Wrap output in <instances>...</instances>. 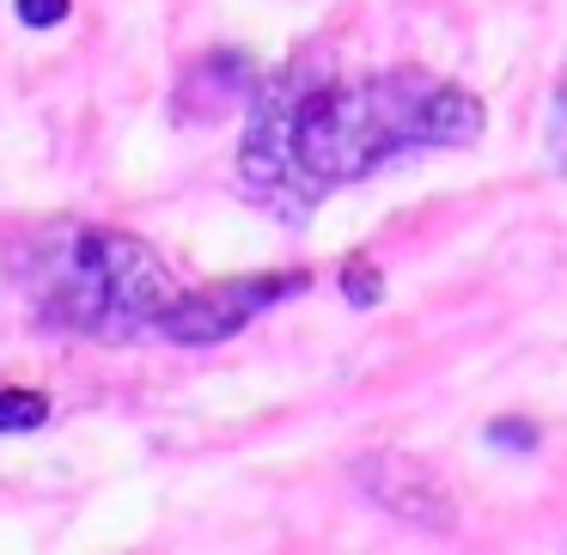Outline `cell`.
Here are the masks:
<instances>
[{
    "label": "cell",
    "mask_w": 567,
    "mask_h": 555,
    "mask_svg": "<svg viewBox=\"0 0 567 555\" xmlns=\"http://www.w3.org/2000/svg\"><path fill=\"white\" fill-rule=\"evenodd\" d=\"M482 123L476 92L421 68L348 80L323 62H293L250 92L238 177L262 208L299 226L330 189L360 184L415 147H470L482 141Z\"/></svg>",
    "instance_id": "cell-1"
},
{
    "label": "cell",
    "mask_w": 567,
    "mask_h": 555,
    "mask_svg": "<svg viewBox=\"0 0 567 555\" xmlns=\"http://www.w3.org/2000/svg\"><path fill=\"white\" fill-rule=\"evenodd\" d=\"M13 269L43 323L104 336V342H128V336L153 330L159 311L177 299L172 269L141 238L111 233V226H74L43 245H25Z\"/></svg>",
    "instance_id": "cell-2"
},
{
    "label": "cell",
    "mask_w": 567,
    "mask_h": 555,
    "mask_svg": "<svg viewBox=\"0 0 567 555\" xmlns=\"http://www.w3.org/2000/svg\"><path fill=\"white\" fill-rule=\"evenodd\" d=\"M50 421V397L43 391H0V433H31Z\"/></svg>",
    "instance_id": "cell-5"
},
{
    "label": "cell",
    "mask_w": 567,
    "mask_h": 555,
    "mask_svg": "<svg viewBox=\"0 0 567 555\" xmlns=\"http://www.w3.org/2000/svg\"><path fill=\"white\" fill-rule=\"evenodd\" d=\"M311 275L306 269H287V275H238V281H220V287H202V294H177L172 306L159 311L153 330L165 342H184V348H208V342H226L238 336L257 311L281 306V299L306 294Z\"/></svg>",
    "instance_id": "cell-3"
},
{
    "label": "cell",
    "mask_w": 567,
    "mask_h": 555,
    "mask_svg": "<svg viewBox=\"0 0 567 555\" xmlns=\"http://www.w3.org/2000/svg\"><path fill=\"white\" fill-rule=\"evenodd\" d=\"M488 440H513V452H530V445H537V428H530V421H494Z\"/></svg>",
    "instance_id": "cell-8"
},
{
    "label": "cell",
    "mask_w": 567,
    "mask_h": 555,
    "mask_svg": "<svg viewBox=\"0 0 567 555\" xmlns=\"http://www.w3.org/2000/svg\"><path fill=\"white\" fill-rule=\"evenodd\" d=\"M354 476H360V489H367L391 518H403L409 531H457L452 489H445V482L433 476V464H421V458H409V452H372Z\"/></svg>",
    "instance_id": "cell-4"
},
{
    "label": "cell",
    "mask_w": 567,
    "mask_h": 555,
    "mask_svg": "<svg viewBox=\"0 0 567 555\" xmlns=\"http://www.w3.org/2000/svg\"><path fill=\"white\" fill-rule=\"evenodd\" d=\"M342 299L348 306H379L384 299V275L372 257H348L342 263Z\"/></svg>",
    "instance_id": "cell-6"
},
{
    "label": "cell",
    "mask_w": 567,
    "mask_h": 555,
    "mask_svg": "<svg viewBox=\"0 0 567 555\" xmlns=\"http://www.w3.org/2000/svg\"><path fill=\"white\" fill-rule=\"evenodd\" d=\"M68 7H74V0H19V19H25V25H62L68 19Z\"/></svg>",
    "instance_id": "cell-7"
}]
</instances>
